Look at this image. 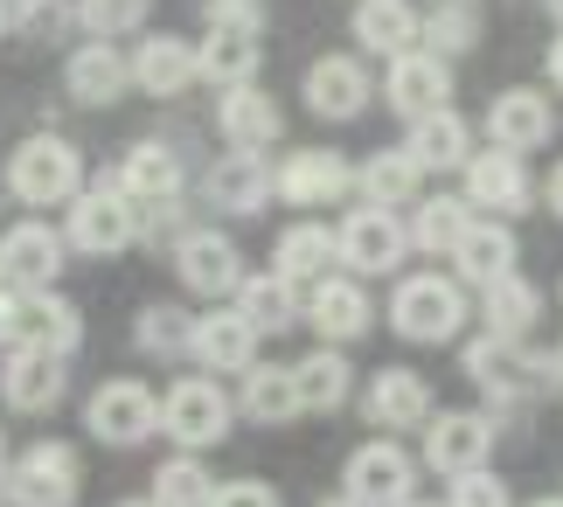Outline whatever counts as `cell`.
I'll return each instance as SVG.
<instances>
[{
    "mask_svg": "<svg viewBox=\"0 0 563 507\" xmlns=\"http://www.w3.org/2000/svg\"><path fill=\"white\" fill-rule=\"evenodd\" d=\"M77 181H84V161H77L70 140H56V132L21 140L14 161H8V188H14V202H29V209L77 202Z\"/></svg>",
    "mask_w": 563,
    "mask_h": 507,
    "instance_id": "6da1fadb",
    "label": "cell"
},
{
    "mask_svg": "<svg viewBox=\"0 0 563 507\" xmlns=\"http://www.w3.org/2000/svg\"><path fill=\"white\" fill-rule=\"evenodd\" d=\"M77 487H84V466L63 438H42L14 466H0V500L14 507H77Z\"/></svg>",
    "mask_w": 563,
    "mask_h": 507,
    "instance_id": "7a4b0ae2",
    "label": "cell"
},
{
    "mask_svg": "<svg viewBox=\"0 0 563 507\" xmlns=\"http://www.w3.org/2000/svg\"><path fill=\"white\" fill-rule=\"evenodd\" d=\"M460 320H466V299H460V285L439 278V272H410L397 293H389V327H397L404 341L439 348V341L460 334Z\"/></svg>",
    "mask_w": 563,
    "mask_h": 507,
    "instance_id": "3957f363",
    "label": "cell"
},
{
    "mask_svg": "<svg viewBox=\"0 0 563 507\" xmlns=\"http://www.w3.org/2000/svg\"><path fill=\"white\" fill-rule=\"evenodd\" d=\"M466 376L487 396H501V404H529L550 376H563V362L522 355V341H508V334H481V341H466Z\"/></svg>",
    "mask_w": 563,
    "mask_h": 507,
    "instance_id": "277c9868",
    "label": "cell"
},
{
    "mask_svg": "<svg viewBox=\"0 0 563 507\" xmlns=\"http://www.w3.org/2000/svg\"><path fill=\"white\" fill-rule=\"evenodd\" d=\"M341 480H349L355 507H410V500H418V459H410L397 438H369V445H355Z\"/></svg>",
    "mask_w": 563,
    "mask_h": 507,
    "instance_id": "5b68a950",
    "label": "cell"
},
{
    "mask_svg": "<svg viewBox=\"0 0 563 507\" xmlns=\"http://www.w3.org/2000/svg\"><path fill=\"white\" fill-rule=\"evenodd\" d=\"M133 236H140V209H133V195H125L119 181H98V188H84L70 202V251L119 257Z\"/></svg>",
    "mask_w": 563,
    "mask_h": 507,
    "instance_id": "8992f818",
    "label": "cell"
},
{
    "mask_svg": "<svg viewBox=\"0 0 563 507\" xmlns=\"http://www.w3.org/2000/svg\"><path fill=\"white\" fill-rule=\"evenodd\" d=\"M161 431L175 438L181 452H209L216 438L230 431V396L216 376H181L175 389L161 396Z\"/></svg>",
    "mask_w": 563,
    "mask_h": 507,
    "instance_id": "52a82bcc",
    "label": "cell"
},
{
    "mask_svg": "<svg viewBox=\"0 0 563 507\" xmlns=\"http://www.w3.org/2000/svg\"><path fill=\"white\" fill-rule=\"evenodd\" d=\"M494 417L487 410H431V425H424V466L431 473H445V480H460V473H481L487 459H494Z\"/></svg>",
    "mask_w": 563,
    "mask_h": 507,
    "instance_id": "ba28073f",
    "label": "cell"
},
{
    "mask_svg": "<svg viewBox=\"0 0 563 507\" xmlns=\"http://www.w3.org/2000/svg\"><path fill=\"white\" fill-rule=\"evenodd\" d=\"M63 251H70V236L35 223V216L0 230V293H49L63 272Z\"/></svg>",
    "mask_w": 563,
    "mask_h": 507,
    "instance_id": "9c48e42d",
    "label": "cell"
},
{
    "mask_svg": "<svg viewBox=\"0 0 563 507\" xmlns=\"http://www.w3.org/2000/svg\"><path fill=\"white\" fill-rule=\"evenodd\" d=\"M84 425H91L98 445H146V438L161 431V396L133 376H119L84 404Z\"/></svg>",
    "mask_w": 563,
    "mask_h": 507,
    "instance_id": "30bf717a",
    "label": "cell"
},
{
    "mask_svg": "<svg viewBox=\"0 0 563 507\" xmlns=\"http://www.w3.org/2000/svg\"><path fill=\"white\" fill-rule=\"evenodd\" d=\"M112 181L133 195V209H140V236L181 202V161H175V146H161V140H140V146L119 161Z\"/></svg>",
    "mask_w": 563,
    "mask_h": 507,
    "instance_id": "8fae6325",
    "label": "cell"
},
{
    "mask_svg": "<svg viewBox=\"0 0 563 507\" xmlns=\"http://www.w3.org/2000/svg\"><path fill=\"white\" fill-rule=\"evenodd\" d=\"M383 98L397 119H424V112H445L452 104V70L445 56H431L424 42L410 56H389V77H383Z\"/></svg>",
    "mask_w": 563,
    "mask_h": 507,
    "instance_id": "7c38bea8",
    "label": "cell"
},
{
    "mask_svg": "<svg viewBox=\"0 0 563 507\" xmlns=\"http://www.w3.org/2000/svg\"><path fill=\"white\" fill-rule=\"evenodd\" d=\"M334 236H341V264H349V272H362V278L397 272V264H404V244H410L397 216H389V209H369V202H362Z\"/></svg>",
    "mask_w": 563,
    "mask_h": 507,
    "instance_id": "4fadbf2b",
    "label": "cell"
},
{
    "mask_svg": "<svg viewBox=\"0 0 563 507\" xmlns=\"http://www.w3.org/2000/svg\"><path fill=\"white\" fill-rule=\"evenodd\" d=\"M466 202L494 209V216H522L536 202L522 153H508V146H481V153H473V161H466Z\"/></svg>",
    "mask_w": 563,
    "mask_h": 507,
    "instance_id": "5bb4252c",
    "label": "cell"
},
{
    "mask_svg": "<svg viewBox=\"0 0 563 507\" xmlns=\"http://www.w3.org/2000/svg\"><path fill=\"white\" fill-rule=\"evenodd\" d=\"M84 341V320L70 299L56 293H14V348H42V355H63L70 362Z\"/></svg>",
    "mask_w": 563,
    "mask_h": 507,
    "instance_id": "9a60e30c",
    "label": "cell"
},
{
    "mask_svg": "<svg viewBox=\"0 0 563 507\" xmlns=\"http://www.w3.org/2000/svg\"><path fill=\"white\" fill-rule=\"evenodd\" d=\"M175 272L188 293H202V299H223L244 285V264H236V244L223 230H188L181 244H175Z\"/></svg>",
    "mask_w": 563,
    "mask_h": 507,
    "instance_id": "2e32d148",
    "label": "cell"
},
{
    "mask_svg": "<svg viewBox=\"0 0 563 507\" xmlns=\"http://www.w3.org/2000/svg\"><path fill=\"white\" fill-rule=\"evenodd\" d=\"M550 132H556V104L543 91H529V84H515V91H501L487 104V140L508 146V153L550 146Z\"/></svg>",
    "mask_w": 563,
    "mask_h": 507,
    "instance_id": "e0dca14e",
    "label": "cell"
},
{
    "mask_svg": "<svg viewBox=\"0 0 563 507\" xmlns=\"http://www.w3.org/2000/svg\"><path fill=\"white\" fill-rule=\"evenodd\" d=\"M209 209H223V216H257L278 195V174L265 167V153H223V161L209 167Z\"/></svg>",
    "mask_w": 563,
    "mask_h": 507,
    "instance_id": "ac0fdd59",
    "label": "cell"
},
{
    "mask_svg": "<svg viewBox=\"0 0 563 507\" xmlns=\"http://www.w3.org/2000/svg\"><path fill=\"white\" fill-rule=\"evenodd\" d=\"M278 104L257 91V84H236V91H223V104H216V132L230 140V153H265L278 146Z\"/></svg>",
    "mask_w": 563,
    "mask_h": 507,
    "instance_id": "d6986e66",
    "label": "cell"
},
{
    "mask_svg": "<svg viewBox=\"0 0 563 507\" xmlns=\"http://www.w3.org/2000/svg\"><path fill=\"white\" fill-rule=\"evenodd\" d=\"M307 320H313L320 334H328V341L341 348V341H362V334H369L376 306H369V293H362L355 278H341V272H328V278L313 285V299H307Z\"/></svg>",
    "mask_w": 563,
    "mask_h": 507,
    "instance_id": "ffe728a7",
    "label": "cell"
},
{
    "mask_svg": "<svg viewBox=\"0 0 563 507\" xmlns=\"http://www.w3.org/2000/svg\"><path fill=\"white\" fill-rule=\"evenodd\" d=\"M278 195L299 209H320V202H341L349 195V161L328 146H299L286 167H278Z\"/></svg>",
    "mask_w": 563,
    "mask_h": 507,
    "instance_id": "44dd1931",
    "label": "cell"
},
{
    "mask_svg": "<svg viewBox=\"0 0 563 507\" xmlns=\"http://www.w3.org/2000/svg\"><path fill=\"white\" fill-rule=\"evenodd\" d=\"M195 77H202V63H195L181 35H146L133 49V91H146V98H181Z\"/></svg>",
    "mask_w": 563,
    "mask_h": 507,
    "instance_id": "7402d4cb",
    "label": "cell"
},
{
    "mask_svg": "<svg viewBox=\"0 0 563 507\" xmlns=\"http://www.w3.org/2000/svg\"><path fill=\"white\" fill-rule=\"evenodd\" d=\"M188 355L202 362V368H216V376H230V368H251L257 362V327L236 313H202L195 320V334H188Z\"/></svg>",
    "mask_w": 563,
    "mask_h": 507,
    "instance_id": "603a6c76",
    "label": "cell"
},
{
    "mask_svg": "<svg viewBox=\"0 0 563 507\" xmlns=\"http://www.w3.org/2000/svg\"><path fill=\"white\" fill-rule=\"evenodd\" d=\"M125 84H133V63H125L112 42H84V49H70V63H63V91L77 104H112V98H125Z\"/></svg>",
    "mask_w": 563,
    "mask_h": 507,
    "instance_id": "cb8c5ba5",
    "label": "cell"
},
{
    "mask_svg": "<svg viewBox=\"0 0 563 507\" xmlns=\"http://www.w3.org/2000/svg\"><path fill=\"white\" fill-rule=\"evenodd\" d=\"M369 104V70L355 56H320L307 70V112L313 119H355Z\"/></svg>",
    "mask_w": 563,
    "mask_h": 507,
    "instance_id": "d4e9b609",
    "label": "cell"
},
{
    "mask_svg": "<svg viewBox=\"0 0 563 507\" xmlns=\"http://www.w3.org/2000/svg\"><path fill=\"white\" fill-rule=\"evenodd\" d=\"M369 425L383 431H424L431 425V383L418 368H383L369 383Z\"/></svg>",
    "mask_w": 563,
    "mask_h": 507,
    "instance_id": "484cf974",
    "label": "cell"
},
{
    "mask_svg": "<svg viewBox=\"0 0 563 507\" xmlns=\"http://www.w3.org/2000/svg\"><path fill=\"white\" fill-rule=\"evenodd\" d=\"M0 396H8L14 410H56V396H63V355H42V348H8Z\"/></svg>",
    "mask_w": 563,
    "mask_h": 507,
    "instance_id": "4316f807",
    "label": "cell"
},
{
    "mask_svg": "<svg viewBox=\"0 0 563 507\" xmlns=\"http://www.w3.org/2000/svg\"><path fill=\"white\" fill-rule=\"evenodd\" d=\"M355 42L376 56H410L424 42V14L410 0H362L355 8Z\"/></svg>",
    "mask_w": 563,
    "mask_h": 507,
    "instance_id": "83f0119b",
    "label": "cell"
},
{
    "mask_svg": "<svg viewBox=\"0 0 563 507\" xmlns=\"http://www.w3.org/2000/svg\"><path fill=\"white\" fill-rule=\"evenodd\" d=\"M410 161H418L424 174H445V167H466L473 161V125L452 112H424V119H410Z\"/></svg>",
    "mask_w": 563,
    "mask_h": 507,
    "instance_id": "f1b7e54d",
    "label": "cell"
},
{
    "mask_svg": "<svg viewBox=\"0 0 563 507\" xmlns=\"http://www.w3.org/2000/svg\"><path fill=\"white\" fill-rule=\"evenodd\" d=\"M515 230L508 223H473L466 236H460V251H452V264H460V278L466 285H501V278H515Z\"/></svg>",
    "mask_w": 563,
    "mask_h": 507,
    "instance_id": "f546056e",
    "label": "cell"
},
{
    "mask_svg": "<svg viewBox=\"0 0 563 507\" xmlns=\"http://www.w3.org/2000/svg\"><path fill=\"white\" fill-rule=\"evenodd\" d=\"M236 410L251 425H292L299 417V389H292V362H251L244 389H236Z\"/></svg>",
    "mask_w": 563,
    "mask_h": 507,
    "instance_id": "4dcf8cb0",
    "label": "cell"
},
{
    "mask_svg": "<svg viewBox=\"0 0 563 507\" xmlns=\"http://www.w3.org/2000/svg\"><path fill=\"white\" fill-rule=\"evenodd\" d=\"M278 264H272V272L278 278H292V285H320V278H328L334 272V264H341V236L328 230V223H292L286 236H278V251H272Z\"/></svg>",
    "mask_w": 563,
    "mask_h": 507,
    "instance_id": "1f68e13d",
    "label": "cell"
},
{
    "mask_svg": "<svg viewBox=\"0 0 563 507\" xmlns=\"http://www.w3.org/2000/svg\"><path fill=\"white\" fill-rule=\"evenodd\" d=\"M236 313H244L257 334H286L292 320H307V306H299V285L278 278V272H257L236 285Z\"/></svg>",
    "mask_w": 563,
    "mask_h": 507,
    "instance_id": "d6a6232c",
    "label": "cell"
},
{
    "mask_svg": "<svg viewBox=\"0 0 563 507\" xmlns=\"http://www.w3.org/2000/svg\"><path fill=\"white\" fill-rule=\"evenodd\" d=\"M195 63H202V77L216 84V91L251 84L257 77V29H209L202 49H195Z\"/></svg>",
    "mask_w": 563,
    "mask_h": 507,
    "instance_id": "836d02e7",
    "label": "cell"
},
{
    "mask_svg": "<svg viewBox=\"0 0 563 507\" xmlns=\"http://www.w3.org/2000/svg\"><path fill=\"white\" fill-rule=\"evenodd\" d=\"M418 181H424V167L410 161V146H389V153H376V161H362V174H355V188H362L369 209L418 202Z\"/></svg>",
    "mask_w": 563,
    "mask_h": 507,
    "instance_id": "e575fe53",
    "label": "cell"
},
{
    "mask_svg": "<svg viewBox=\"0 0 563 507\" xmlns=\"http://www.w3.org/2000/svg\"><path fill=\"white\" fill-rule=\"evenodd\" d=\"M466 230H473V202H460V195H424L418 216H410V244L424 257H452Z\"/></svg>",
    "mask_w": 563,
    "mask_h": 507,
    "instance_id": "d590c367",
    "label": "cell"
},
{
    "mask_svg": "<svg viewBox=\"0 0 563 507\" xmlns=\"http://www.w3.org/2000/svg\"><path fill=\"white\" fill-rule=\"evenodd\" d=\"M292 389H299V410H341L355 389V368H349V355L320 348V355L292 362Z\"/></svg>",
    "mask_w": 563,
    "mask_h": 507,
    "instance_id": "8d00e7d4",
    "label": "cell"
},
{
    "mask_svg": "<svg viewBox=\"0 0 563 507\" xmlns=\"http://www.w3.org/2000/svg\"><path fill=\"white\" fill-rule=\"evenodd\" d=\"M481 313H487V334H508V341H529V327H536V313H543V293L515 272V278H501V285H487L481 293Z\"/></svg>",
    "mask_w": 563,
    "mask_h": 507,
    "instance_id": "74e56055",
    "label": "cell"
},
{
    "mask_svg": "<svg viewBox=\"0 0 563 507\" xmlns=\"http://www.w3.org/2000/svg\"><path fill=\"white\" fill-rule=\"evenodd\" d=\"M473 42H481V14H473L466 0H445L439 14H424V49H431V56L452 63V56H466Z\"/></svg>",
    "mask_w": 563,
    "mask_h": 507,
    "instance_id": "f35d334b",
    "label": "cell"
},
{
    "mask_svg": "<svg viewBox=\"0 0 563 507\" xmlns=\"http://www.w3.org/2000/svg\"><path fill=\"white\" fill-rule=\"evenodd\" d=\"M209 494H216V480L195 466V459H167L154 473V500L161 507H209Z\"/></svg>",
    "mask_w": 563,
    "mask_h": 507,
    "instance_id": "ab89813d",
    "label": "cell"
},
{
    "mask_svg": "<svg viewBox=\"0 0 563 507\" xmlns=\"http://www.w3.org/2000/svg\"><path fill=\"white\" fill-rule=\"evenodd\" d=\"M146 8H154V0H77V21H84V29H91V35L104 42V35H125V29H140V21H146Z\"/></svg>",
    "mask_w": 563,
    "mask_h": 507,
    "instance_id": "60d3db41",
    "label": "cell"
},
{
    "mask_svg": "<svg viewBox=\"0 0 563 507\" xmlns=\"http://www.w3.org/2000/svg\"><path fill=\"white\" fill-rule=\"evenodd\" d=\"M188 334H195V320H181L175 306H146L140 313V348L146 355H181Z\"/></svg>",
    "mask_w": 563,
    "mask_h": 507,
    "instance_id": "b9f144b4",
    "label": "cell"
},
{
    "mask_svg": "<svg viewBox=\"0 0 563 507\" xmlns=\"http://www.w3.org/2000/svg\"><path fill=\"white\" fill-rule=\"evenodd\" d=\"M445 507H515V500H508L501 480L481 466V473H460V480H452V487H445Z\"/></svg>",
    "mask_w": 563,
    "mask_h": 507,
    "instance_id": "7bdbcfd3",
    "label": "cell"
},
{
    "mask_svg": "<svg viewBox=\"0 0 563 507\" xmlns=\"http://www.w3.org/2000/svg\"><path fill=\"white\" fill-rule=\"evenodd\" d=\"M209 507H278V494L265 480H223V487L209 494Z\"/></svg>",
    "mask_w": 563,
    "mask_h": 507,
    "instance_id": "ee69618b",
    "label": "cell"
},
{
    "mask_svg": "<svg viewBox=\"0 0 563 507\" xmlns=\"http://www.w3.org/2000/svg\"><path fill=\"white\" fill-rule=\"evenodd\" d=\"M265 8L257 0H209V29H257Z\"/></svg>",
    "mask_w": 563,
    "mask_h": 507,
    "instance_id": "f6af8a7d",
    "label": "cell"
},
{
    "mask_svg": "<svg viewBox=\"0 0 563 507\" xmlns=\"http://www.w3.org/2000/svg\"><path fill=\"white\" fill-rule=\"evenodd\" d=\"M0 348H14V293H0Z\"/></svg>",
    "mask_w": 563,
    "mask_h": 507,
    "instance_id": "bcb514c9",
    "label": "cell"
},
{
    "mask_svg": "<svg viewBox=\"0 0 563 507\" xmlns=\"http://www.w3.org/2000/svg\"><path fill=\"white\" fill-rule=\"evenodd\" d=\"M543 202H550V209H556V216H563V161H556V167H550V181H543Z\"/></svg>",
    "mask_w": 563,
    "mask_h": 507,
    "instance_id": "7dc6e473",
    "label": "cell"
},
{
    "mask_svg": "<svg viewBox=\"0 0 563 507\" xmlns=\"http://www.w3.org/2000/svg\"><path fill=\"white\" fill-rule=\"evenodd\" d=\"M550 84H556V91H563V35L550 42Z\"/></svg>",
    "mask_w": 563,
    "mask_h": 507,
    "instance_id": "c3c4849f",
    "label": "cell"
},
{
    "mask_svg": "<svg viewBox=\"0 0 563 507\" xmlns=\"http://www.w3.org/2000/svg\"><path fill=\"white\" fill-rule=\"evenodd\" d=\"M119 507H161V500H154V494H146V500H119Z\"/></svg>",
    "mask_w": 563,
    "mask_h": 507,
    "instance_id": "681fc988",
    "label": "cell"
},
{
    "mask_svg": "<svg viewBox=\"0 0 563 507\" xmlns=\"http://www.w3.org/2000/svg\"><path fill=\"white\" fill-rule=\"evenodd\" d=\"M0 466H8V431H0Z\"/></svg>",
    "mask_w": 563,
    "mask_h": 507,
    "instance_id": "f907efd6",
    "label": "cell"
},
{
    "mask_svg": "<svg viewBox=\"0 0 563 507\" xmlns=\"http://www.w3.org/2000/svg\"><path fill=\"white\" fill-rule=\"evenodd\" d=\"M0 35H8V0H0Z\"/></svg>",
    "mask_w": 563,
    "mask_h": 507,
    "instance_id": "816d5d0a",
    "label": "cell"
},
{
    "mask_svg": "<svg viewBox=\"0 0 563 507\" xmlns=\"http://www.w3.org/2000/svg\"><path fill=\"white\" fill-rule=\"evenodd\" d=\"M529 507H563V494H556V500H529Z\"/></svg>",
    "mask_w": 563,
    "mask_h": 507,
    "instance_id": "f5cc1de1",
    "label": "cell"
},
{
    "mask_svg": "<svg viewBox=\"0 0 563 507\" xmlns=\"http://www.w3.org/2000/svg\"><path fill=\"white\" fill-rule=\"evenodd\" d=\"M328 507H355V500H349V494H341V500H328Z\"/></svg>",
    "mask_w": 563,
    "mask_h": 507,
    "instance_id": "db71d44e",
    "label": "cell"
},
{
    "mask_svg": "<svg viewBox=\"0 0 563 507\" xmlns=\"http://www.w3.org/2000/svg\"><path fill=\"white\" fill-rule=\"evenodd\" d=\"M550 8H556V14H563V0H550Z\"/></svg>",
    "mask_w": 563,
    "mask_h": 507,
    "instance_id": "11a10c76",
    "label": "cell"
},
{
    "mask_svg": "<svg viewBox=\"0 0 563 507\" xmlns=\"http://www.w3.org/2000/svg\"><path fill=\"white\" fill-rule=\"evenodd\" d=\"M14 8H29V0H14Z\"/></svg>",
    "mask_w": 563,
    "mask_h": 507,
    "instance_id": "9f6ffc18",
    "label": "cell"
},
{
    "mask_svg": "<svg viewBox=\"0 0 563 507\" xmlns=\"http://www.w3.org/2000/svg\"><path fill=\"white\" fill-rule=\"evenodd\" d=\"M556 362H563V348H556Z\"/></svg>",
    "mask_w": 563,
    "mask_h": 507,
    "instance_id": "6f0895ef",
    "label": "cell"
},
{
    "mask_svg": "<svg viewBox=\"0 0 563 507\" xmlns=\"http://www.w3.org/2000/svg\"><path fill=\"white\" fill-rule=\"evenodd\" d=\"M410 507H424V500H410Z\"/></svg>",
    "mask_w": 563,
    "mask_h": 507,
    "instance_id": "680465c9",
    "label": "cell"
}]
</instances>
